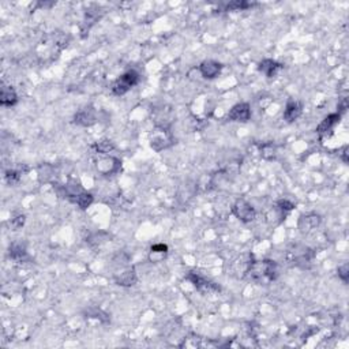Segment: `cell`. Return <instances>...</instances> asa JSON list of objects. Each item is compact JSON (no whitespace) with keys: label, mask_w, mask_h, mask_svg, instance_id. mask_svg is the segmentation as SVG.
<instances>
[{"label":"cell","mask_w":349,"mask_h":349,"mask_svg":"<svg viewBox=\"0 0 349 349\" xmlns=\"http://www.w3.org/2000/svg\"><path fill=\"white\" fill-rule=\"evenodd\" d=\"M198 70H199V72H201V75L203 76V78L213 79V78L218 76V74L221 72L223 64L216 61V60H205V61H202Z\"/></svg>","instance_id":"cell-9"},{"label":"cell","mask_w":349,"mask_h":349,"mask_svg":"<svg viewBox=\"0 0 349 349\" xmlns=\"http://www.w3.org/2000/svg\"><path fill=\"white\" fill-rule=\"evenodd\" d=\"M319 223H321V217L318 214H315V213H310V214L301 216L299 220L300 232L307 233V232H310L311 229L316 228L319 225Z\"/></svg>","instance_id":"cell-10"},{"label":"cell","mask_w":349,"mask_h":349,"mask_svg":"<svg viewBox=\"0 0 349 349\" xmlns=\"http://www.w3.org/2000/svg\"><path fill=\"white\" fill-rule=\"evenodd\" d=\"M71 202H72V203H75V205H78L81 209H87V207L90 206V205L93 203V195L90 194V192H86V191L83 190L81 194H78L75 198H72Z\"/></svg>","instance_id":"cell-16"},{"label":"cell","mask_w":349,"mask_h":349,"mask_svg":"<svg viewBox=\"0 0 349 349\" xmlns=\"http://www.w3.org/2000/svg\"><path fill=\"white\" fill-rule=\"evenodd\" d=\"M228 117L229 120H232V121H243V123L247 121V120H250L251 117L250 105L245 103L236 104L233 108L229 111Z\"/></svg>","instance_id":"cell-8"},{"label":"cell","mask_w":349,"mask_h":349,"mask_svg":"<svg viewBox=\"0 0 349 349\" xmlns=\"http://www.w3.org/2000/svg\"><path fill=\"white\" fill-rule=\"evenodd\" d=\"M141 79L139 74L135 70H130L124 72L123 75L117 78L112 85V93L115 96H123L128 92L130 89L138 85V82Z\"/></svg>","instance_id":"cell-2"},{"label":"cell","mask_w":349,"mask_h":349,"mask_svg":"<svg viewBox=\"0 0 349 349\" xmlns=\"http://www.w3.org/2000/svg\"><path fill=\"white\" fill-rule=\"evenodd\" d=\"M19 172H16V171H8L7 172V174H5V179L8 180V183H15V181H18L19 180Z\"/></svg>","instance_id":"cell-22"},{"label":"cell","mask_w":349,"mask_h":349,"mask_svg":"<svg viewBox=\"0 0 349 349\" xmlns=\"http://www.w3.org/2000/svg\"><path fill=\"white\" fill-rule=\"evenodd\" d=\"M281 68H283V65L273 59L262 60L259 65H258V70L261 71L262 74H265L267 78H273V76L277 75L278 71L281 70Z\"/></svg>","instance_id":"cell-11"},{"label":"cell","mask_w":349,"mask_h":349,"mask_svg":"<svg viewBox=\"0 0 349 349\" xmlns=\"http://www.w3.org/2000/svg\"><path fill=\"white\" fill-rule=\"evenodd\" d=\"M10 256L14 261H21L26 256V248L21 243H12L10 247Z\"/></svg>","instance_id":"cell-17"},{"label":"cell","mask_w":349,"mask_h":349,"mask_svg":"<svg viewBox=\"0 0 349 349\" xmlns=\"http://www.w3.org/2000/svg\"><path fill=\"white\" fill-rule=\"evenodd\" d=\"M301 112H303L301 104L297 103V101H289L287 104V107H285V111H284V119L287 120L288 123H292L299 117Z\"/></svg>","instance_id":"cell-12"},{"label":"cell","mask_w":349,"mask_h":349,"mask_svg":"<svg viewBox=\"0 0 349 349\" xmlns=\"http://www.w3.org/2000/svg\"><path fill=\"white\" fill-rule=\"evenodd\" d=\"M121 167V161L119 158L114 157L111 154H100L98 153V158L96 161V168L98 172H101L103 174H116Z\"/></svg>","instance_id":"cell-3"},{"label":"cell","mask_w":349,"mask_h":349,"mask_svg":"<svg viewBox=\"0 0 349 349\" xmlns=\"http://www.w3.org/2000/svg\"><path fill=\"white\" fill-rule=\"evenodd\" d=\"M338 277L341 278L344 283H348V278H349V266H348V263H344L343 266L338 267Z\"/></svg>","instance_id":"cell-20"},{"label":"cell","mask_w":349,"mask_h":349,"mask_svg":"<svg viewBox=\"0 0 349 349\" xmlns=\"http://www.w3.org/2000/svg\"><path fill=\"white\" fill-rule=\"evenodd\" d=\"M18 101V96H16L15 90L11 86H4L1 87V92H0V104L3 107H12L15 105Z\"/></svg>","instance_id":"cell-13"},{"label":"cell","mask_w":349,"mask_h":349,"mask_svg":"<svg viewBox=\"0 0 349 349\" xmlns=\"http://www.w3.org/2000/svg\"><path fill=\"white\" fill-rule=\"evenodd\" d=\"M114 278L117 285L131 287L136 283V273L132 266H124V262L120 261V270L114 273Z\"/></svg>","instance_id":"cell-4"},{"label":"cell","mask_w":349,"mask_h":349,"mask_svg":"<svg viewBox=\"0 0 349 349\" xmlns=\"http://www.w3.org/2000/svg\"><path fill=\"white\" fill-rule=\"evenodd\" d=\"M74 121H75V124L82 125V127H90L97 121V112L92 105H87L76 112Z\"/></svg>","instance_id":"cell-6"},{"label":"cell","mask_w":349,"mask_h":349,"mask_svg":"<svg viewBox=\"0 0 349 349\" xmlns=\"http://www.w3.org/2000/svg\"><path fill=\"white\" fill-rule=\"evenodd\" d=\"M340 119H341V115L340 114L329 115L327 117H325V120L322 121L321 124H319L318 132H319V134H325L327 131H332L333 128H334V125L340 121Z\"/></svg>","instance_id":"cell-15"},{"label":"cell","mask_w":349,"mask_h":349,"mask_svg":"<svg viewBox=\"0 0 349 349\" xmlns=\"http://www.w3.org/2000/svg\"><path fill=\"white\" fill-rule=\"evenodd\" d=\"M248 7H251L250 3H245V1H233V3H229L225 10L239 11V10H245V8H248Z\"/></svg>","instance_id":"cell-19"},{"label":"cell","mask_w":349,"mask_h":349,"mask_svg":"<svg viewBox=\"0 0 349 349\" xmlns=\"http://www.w3.org/2000/svg\"><path fill=\"white\" fill-rule=\"evenodd\" d=\"M187 280H190L191 283L194 284V287L196 289H199L202 292H210V291H218L217 285H214V283H212L210 280H207L201 274H198L195 272H191L187 276Z\"/></svg>","instance_id":"cell-7"},{"label":"cell","mask_w":349,"mask_h":349,"mask_svg":"<svg viewBox=\"0 0 349 349\" xmlns=\"http://www.w3.org/2000/svg\"><path fill=\"white\" fill-rule=\"evenodd\" d=\"M276 206L280 207L284 213H289L292 209H293L294 205L292 203V202H289L288 199H283V201H278Z\"/></svg>","instance_id":"cell-21"},{"label":"cell","mask_w":349,"mask_h":349,"mask_svg":"<svg viewBox=\"0 0 349 349\" xmlns=\"http://www.w3.org/2000/svg\"><path fill=\"white\" fill-rule=\"evenodd\" d=\"M174 145V135L172 132L168 130L167 125H157L152 132V138H150V146L156 150V152H161L164 149H168L169 146Z\"/></svg>","instance_id":"cell-1"},{"label":"cell","mask_w":349,"mask_h":349,"mask_svg":"<svg viewBox=\"0 0 349 349\" xmlns=\"http://www.w3.org/2000/svg\"><path fill=\"white\" fill-rule=\"evenodd\" d=\"M168 254V247L165 244H154L152 245L150 248V252H149V259L154 263L157 262H163V259L167 256Z\"/></svg>","instance_id":"cell-14"},{"label":"cell","mask_w":349,"mask_h":349,"mask_svg":"<svg viewBox=\"0 0 349 349\" xmlns=\"http://www.w3.org/2000/svg\"><path fill=\"white\" fill-rule=\"evenodd\" d=\"M261 154L263 158L272 160V158L276 157V147L273 143H265L261 146Z\"/></svg>","instance_id":"cell-18"},{"label":"cell","mask_w":349,"mask_h":349,"mask_svg":"<svg viewBox=\"0 0 349 349\" xmlns=\"http://www.w3.org/2000/svg\"><path fill=\"white\" fill-rule=\"evenodd\" d=\"M11 224H12V227H14L15 229L21 228L22 225L25 224V216H23V214L16 216L15 218H12V220H11Z\"/></svg>","instance_id":"cell-23"},{"label":"cell","mask_w":349,"mask_h":349,"mask_svg":"<svg viewBox=\"0 0 349 349\" xmlns=\"http://www.w3.org/2000/svg\"><path fill=\"white\" fill-rule=\"evenodd\" d=\"M232 212H233L234 216L239 218L240 221H243V223H251V221H254V218H255L256 216L255 209L251 206L248 202L244 201V199H237V201L234 202L233 207H232Z\"/></svg>","instance_id":"cell-5"}]
</instances>
